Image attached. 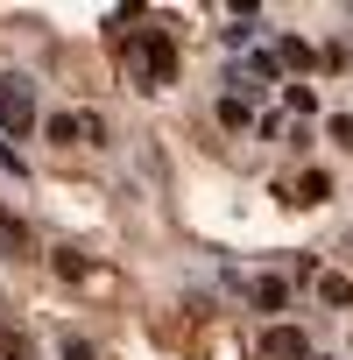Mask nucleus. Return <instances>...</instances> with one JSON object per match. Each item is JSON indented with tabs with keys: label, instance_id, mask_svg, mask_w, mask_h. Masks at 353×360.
<instances>
[{
	"label": "nucleus",
	"instance_id": "f257e3e1",
	"mask_svg": "<svg viewBox=\"0 0 353 360\" xmlns=\"http://www.w3.org/2000/svg\"><path fill=\"white\" fill-rule=\"evenodd\" d=\"M127 78H134L141 92L176 85V43H169V29H134V43H127Z\"/></svg>",
	"mask_w": 353,
	"mask_h": 360
},
{
	"label": "nucleus",
	"instance_id": "f03ea898",
	"mask_svg": "<svg viewBox=\"0 0 353 360\" xmlns=\"http://www.w3.org/2000/svg\"><path fill=\"white\" fill-rule=\"evenodd\" d=\"M43 127H50V141H64V148H99V141H106V120H99V113H78V106H71V113H50Z\"/></svg>",
	"mask_w": 353,
	"mask_h": 360
},
{
	"label": "nucleus",
	"instance_id": "7ed1b4c3",
	"mask_svg": "<svg viewBox=\"0 0 353 360\" xmlns=\"http://www.w3.org/2000/svg\"><path fill=\"white\" fill-rule=\"evenodd\" d=\"M0 127H8V134L36 127V85L29 78H0Z\"/></svg>",
	"mask_w": 353,
	"mask_h": 360
},
{
	"label": "nucleus",
	"instance_id": "20e7f679",
	"mask_svg": "<svg viewBox=\"0 0 353 360\" xmlns=\"http://www.w3.org/2000/svg\"><path fill=\"white\" fill-rule=\"evenodd\" d=\"M255 353H262V360H311V346H304V332H297V325H269Z\"/></svg>",
	"mask_w": 353,
	"mask_h": 360
},
{
	"label": "nucleus",
	"instance_id": "39448f33",
	"mask_svg": "<svg viewBox=\"0 0 353 360\" xmlns=\"http://www.w3.org/2000/svg\"><path fill=\"white\" fill-rule=\"evenodd\" d=\"M0 255H29V226H22L8 205H0Z\"/></svg>",
	"mask_w": 353,
	"mask_h": 360
},
{
	"label": "nucleus",
	"instance_id": "423d86ee",
	"mask_svg": "<svg viewBox=\"0 0 353 360\" xmlns=\"http://www.w3.org/2000/svg\"><path fill=\"white\" fill-rule=\"evenodd\" d=\"M255 304H262V311H283V304H290V283H283V276H262V283H255Z\"/></svg>",
	"mask_w": 353,
	"mask_h": 360
},
{
	"label": "nucleus",
	"instance_id": "0eeeda50",
	"mask_svg": "<svg viewBox=\"0 0 353 360\" xmlns=\"http://www.w3.org/2000/svg\"><path fill=\"white\" fill-rule=\"evenodd\" d=\"M325 191H332V176H325V169H304V176H297V205H318Z\"/></svg>",
	"mask_w": 353,
	"mask_h": 360
},
{
	"label": "nucleus",
	"instance_id": "6e6552de",
	"mask_svg": "<svg viewBox=\"0 0 353 360\" xmlns=\"http://www.w3.org/2000/svg\"><path fill=\"white\" fill-rule=\"evenodd\" d=\"M318 297H325V304H339V311H346V304H353V283H346V276H318Z\"/></svg>",
	"mask_w": 353,
	"mask_h": 360
},
{
	"label": "nucleus",
	"instance_id": "1a4fd4ad",
	"mask_svg": "<svg viewBox=\"0 0 353 360\" xmlns=\"http://www.w3.org/2000/svg\"><path fill=\"white\" fill-rule=\"evenodd\" d=\"M0 360H29V332H15V325L0 332Z\"/></svg>",
	"mask_w": 353,
	"mask_h": 360
},
{
	"label": "nucleus",
	"instance_id": "9d476101",
	"mask_svg": "<svg viewBox=\"0 0 353 360\" xmlns=\"http://www.w3.org/2000/svg\"><path fill=\"white\" fill-rule=\"evenodd\" d=\"M57 276H71V283H78V276H85V255H78V248H64V255H57Z\"/></svg>",
	"mask_w": 353,
	"mask_h": 360
},
{
	"label": "nucleus",
	"instance_id": "9b49d317",
	"mask_svg": "<svg viewBox=\"0 0 353 360\" xmlns=\"http://www.w3.org/2000/svg\"><path fill=\"white\" fill-rule=\"evenodd\" d=\"M332 141H339V148H353V113H332Z\"/></svg>",
	"mask_w": 353,
	"mask_h": 360
},
{
	"label": "nucleus",
	"instance_id": "f8f14e48",
	"mask_svg": "<svg viewBox=\"0 0 353 360\" xmlns=\"http://www.w3.org/2000/svg\"><path fill=\"white\" fill-rule=\"evenodd\" d=\"M64 360H99V353H92L85 339H64Z\"/></svg>",
	"mask_w": 353,
	"mask_h": 360
}]
</instances>
